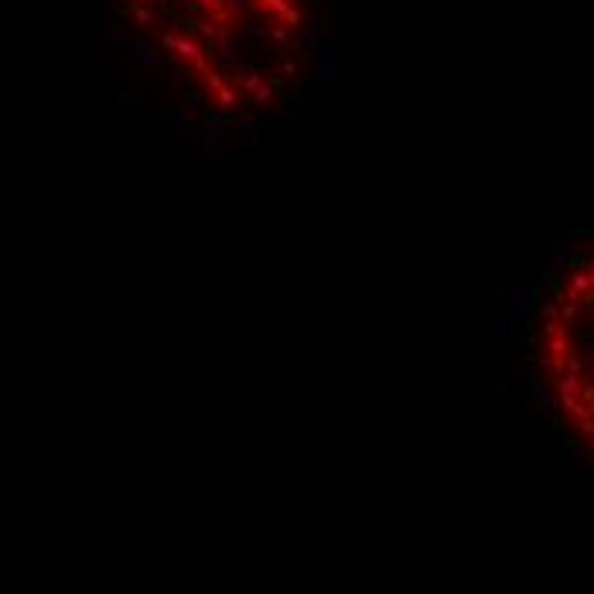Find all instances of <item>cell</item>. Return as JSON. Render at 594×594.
<instances>
[{"mask_svg": "<svg viewBox=\"0 0 594 594\" xmlns=\"http://www.w3.org/2000/svg\"><path fill=\"white\" fill-rule=\"evenodd\" d=\"M539 318L584 328V345L539 325V376L543 403L556 413L564 441L594 464V256H574L554 280Z\"/></svg>", "mask_w": 594, "mask_h": 594, "instance_id": "6da1fadb", "label": "cell"}, {"mask_svg": "<svg viewBox=\"0 0 594 594\" xmlns=\"http://www.w3.org/2000/svg\"><path fill=\"white\" fill-rule=\"evenodd\" d=\"M215 103H219V110L232 113V110H236V103H239V96H236V89H232V86H222V89L215 93Z\"/></svg>", "mask_w": 594, "mask_h": 594, "instance_id": "7a4b0ae2", "label": "cell"}, {"mask_svg": "<svg viewBox=\"0 0 594 594\" xmlns=\"http://www.w3.org/2000/svg\"><path fill=\"white\" fill-rule=\"evenodd\" d=\"M284 28H301V11L297 7H290L287 14H284Z\"/></svg>", "mask_w": 594, "mask_h": 594, "instance_id": "3957f363", "label": "cell"}, {"mask_svg": "<svg viewBox=\"0 0 594 594\" xmlns=\"http://www.w3.org/2000/svg\"><path fill=\"white\" fill-rule=\"evenodd\" d=\"M198 103H202V93L195 89V93H188V96H185V110L192 113V110H198Z\"/></svg>", "mask_w": 594, "mask_h": 594, "instance_id": "277c9868", "label": "cell"}, {"mask_svg": "<svg viewBox=\"0 0 594 594\" xmlns=\"http://www.w3.org/2000/svg\"><path fill=\"white\" fill-rule=\"evenodd\" d=\"M270 41H277V45H287V28H270Z\"/></svg>", "mask_w": 594, "mask_h": 594, "instance_id": "5b68a950", "label": "cell"}, {"mask_svg": "<svg viewBox=\"0 0 594 594\" xmlns=\"http://www.w3.org/2000/svg\"><path fill=\"white\" fill-rule=\"evenodd\" d=\"M168 76H171V79H181V76H185V69H181V65H171V69H168Z\"/></svg>", "mask_w": 594, "mask_h": 594, "instance_id": "8992f818", "label": "cell"}, {"mask_svg": "<svg viewBox=\"0 0 594 594\" xmlns=\"http://www.w3.org/2000/svg\"><path fill=\"white\" fill-rule=\"evenodd\" d=\"M140 4H144V0H140Z\"/></svg>", "mask_w": 594, "mask_h": 594, "instance_id": "52a82bcc", "label": "cell"}]
</instances>
